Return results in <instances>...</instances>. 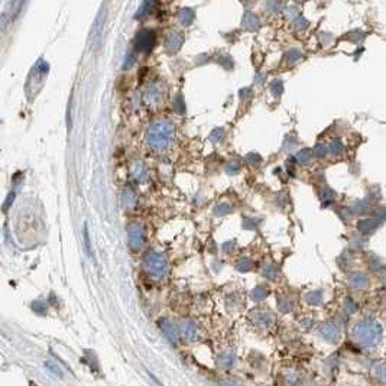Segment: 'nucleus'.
Masks as SVG:
<instances>
[{
  "label": "nucleus",
  "mask_w": 386,
  "mask_h": 386,
  "mask_svg": "<svg viewBox=\"0 0 386 386\" xmlns=\"http://www.w3.org/2000/svg\"><path fill=\"white\" fill-rule=\"evenodd\" d=\"M327 152H329V146H327L326 143H317V145L314 146V154H315L317 156H320V158L326 156Z\"/></svg>",
  "instance_id": "20"
},
{
  "label": "nucleus",
  "mask_w": 386,
  "mask_h": 386,
  "mask_svg": "<svg viewBox=\"0 0 386 386\" xmlns=\"http://www.w3.org/2000/svg\"><path fill=\"white\" fill-rule=\"evenodd\" d=\"M159 327H161V330L164 331L166 338H168L171 343H177V340H178V331H177V327H175L169 320H161V321H159Z\"/></svg>",
  "instance_id": "8"
},
{
  "label": "nucleus",
  "mask_w": 386,
  "mask_h": 386,
  "mask_svg": "<svg viewBox=\"0 0 386 386\" xmlns=\"http://www.w3.org/2000/svg\"><path fill=\"white\" fill-rule=\"evenodd\" d=\"M304 300H305V303L309 304V305H318L323 301V294H321V291H314V292L307 294Z\"/></svg>",
  "instance_id": "14"
},
{
  "label": "nucleus",
  "mask_w": 386,
  "mask_h": 386,
  "mask_svg": "<svg viewBox=\"0 0 386 386\" xmlns=\"http://www.w3.org/2000/svg\"><path fill=\"white\" fill-rule=\"evenodd\" d=\"M232 211V207L227 204V203H221V204H219L216 208H214V214L216 216H223V214H227V213H230Z\"/></svg>",
  "instance_id": "21"
},
{
  "label": "nucleus",
  "mask_w": 386,
  "mask_h": 386,
  "mask_svg": "<svg viewBox=\"0 0 386 386\" xmlns=\"http://www.w3.org/2000/svg\"><path fill=\"white\" fill-rule=\"evenodd\" d=\"M333 198H334V194H333V191H331L330 188H324V190L321 191V200H323V201H329V203H331Z\"/></svg>",
  "instance_id": "28"
},
{
  "label": "nucleus",
  "mask_w": 386,
  "mask_h": 386,
  "mask_svg": "<svg viewBox=\"0 0 386 386\" xmlns=\"http://www.w3.org/2000/svg\"><path fill=\"white\" fill-rule=\"evenodd\" d=\"M130 174L136 182H145L148 178V168L142 161H135L130 165Z\"/></svg>",
  "instance_id": "6"
},
{
  "label": "nucleus",
  "mask_w": 386,
  "mask_h": 386,
  "mask_svg": "<svg viewBox=\"0 0 386 386\" xmlns=\"http://www.w3.org/2000/svg\"><path fill=\"white\" fill-rule=\"evenodd\" d=\"M295 158L300 164H308L311 161V152L308 149H303L295 155Z\"/></svg>",
  "instance_id": "17"
},
{
  "label": "nucleus",
  "mask_w": 386,
  "mask_h": 386,
  "mask_svg": "<svg viewBox=\"0 0 386 386\" xmlns=\"http://www.w3.org/2000/svg\"><path fill=\"white\" fill-rule=\"evenodd\" d=\"M346 308H347L349 312H355V311H356V304L353 303V301H350V300H347V301H346Z\"/></svg>",
  "instance_id": "33"
},
{
  "label": "nucleus",
  "mask_w": 386,
  "mask_h": 386,
  "mask_svg": "<svg viewBox=\"0 0 386 386\" xmlns=\"http://www.w3.org/2000/svg\"><path fill=\"white\" fill-rule=\"evenodd\" d=\"M223 138H224V130L220 129V128H219V129H214L213 133L210 135V139L213 140V143H219Z\"/></svg>",
  "instance_id": "22"
},
{
  "label": "nucleus",
  "mask_w": 386,
  "mask_h": 386,
  "mask_svg": "<svg viewBox=\"0 0 386 386\" xmlns=\"http://www.w3.org/2000/svg\"><path fill=\"white\" fill-rule=\"evenodd\" d=\"M128 236H129V243H130V248L132 249L139 250L143 246V243H145V233H143V229L140 227V224L130 223L128 226Z\"/></svg>",
  "instance_id": "4"
},
{
  "label": "nucleus",
  "mask_w": 386,
  "mask_h": 386,
  "mask_svg": "<svg viewBox=\"0 0 386 386\" xmlns=\"http://www.w3.org/2000/svg\"><path fill=\"white\" fill-rule=\"evenodd\" d=\"M246 161H248V164H250V165H257V164L262 161V158H260L257 154H249L248 156H246Z\"/></svg>",
  "instance_id": "27"
},
{
  "label": "nucleus",
  "mask_w": 386,
  "mask_h": 386,
  "mask_svg": "<svg viewBox=\"0 0 386 386\" xmlns=\"http://www.w3.org/2000/svg\"><path fill=\"white\" fill-rule=\"evenodd\" d=\"M271 88H272V91L275 93L276 96L282 93V84L279 83V81H276V83L272 84V85H271Z\"/></svg>",
  "instance_id": "32"
},
{
  "label": "nucleus",
  "mask_w": 386,
  "mask_h": 386,
  "mask_svg": "<svg viewBox=\"0 0 386 386\" xmlns=\"http://www.w3.org/2000/svg\"><path fill=\"white\" fill-rule=\"evenodd\" d=\"M143 266L146 272L155 279L162 278L166 272L165 257L158 252H148L143 259Z\"/></svg>",
  "instance_id": "3"
},
{
  "label": "nucleus",
  "mask_w": 386,
  "mask_h": 386,
  "mask_svg": "<svg viewBox=\"0 0 386 386\" xmlns=\"http://www.w3.org/2000/svg\"><path fill=\"white\" fill-rule=\"evenodd\" d=\"M364 208H366V204H361V201L355 206V210H356V211H361V210H364Z\"/></svg>",
  "instance_id": "35"
},
{
  "label": "nucleus",
  "mask_w": 386,
  "mask_h": 386,
  "mask_svg": "<svg viewBox=\"0 0 386 386\" xmlns=\"http://www.w3.org/2000/svg\"><path fill=\"white\" fill-rule=\"evenodd\" d=\"M175 109H177L178 113H184L185 111V104H184V100H182L181 96H178V99L175 102Z\"/></svg>",
  "instance_id": "29"
},
{
  "label": "nucleus",
  "mask_w": 386,
  "mask_h": 386,
  "mask_svg": "<svg viewBox=\"0 0 386 386\" xmlns=\"http://www.w3.org/2000/svg\"><path fill=\"white\" fill-rule=\"evenodd\" d=\"M252 266H253V263H252V260L248 259V257H242V259L236 263V269L240 271V272H248V271L252 269Z\"/></svg>",
  "instance_id": "16"
},
{
  "label": "nucleus",
  "mask_w": 386,
  "mask_h": 386,
  "mask_svg": "<svg viewBox=\"0 0 386 386\" xmlns=\"http://www.w3.org/2000/svg\"><path fill=\"white\" fill-rule=\"evenodd\" d=\"M178 330H180L181 335H182L184 338L193 340L194 337H195V334H197V326L194 324L193 320L185 318V320H182V321L178 324Z\"/></svg>",
  "instance_id": "7"
},
{
  "label": "nucleus",
  "mask_w": 386,
  "mask_h": 386,
  "mask_svg": "<svg viewBox=\"0 0 386 386\" xmlns=\"http://www.w3.org/2000/svg\"><path fill=\"white\" fill-rule=\"evenodd\" d=\"M375 372L378 373L376 376H379L381 379H385L386 370H385V364H384V363H381V364H379V366H378V367L375 369Z\"/></svg>",
  "instance_id": "30"
},
{
  "label": "nucleus",
  "mask_w": 386,
  "mask_h": 386,
  "mask_svg": "<svg viewBox=\"0 0 386 386\" xmlns=\"http://www.w3.org/2000/svg\"><path fill=\"white\" fill-rule=\"evenodd\" d=\"M180 45H181V41H178V36H177V33H172V36L166 41V47H168V50H171V51H175V50H178L180 48Z\"/></svg>",
  "instance_id": "18"
},
{
  "label": "nucleus",
  "mask_w": 386,
  "mask_h": 386,
  "mask_svg": "<svg viewBox=\"0 0 386 386\" xmlns=\"http://www.w3.org/2000/svg\"><path fill=\"white\" fill-rule=\"evenodd\" d=\"M84 242H85V250H87V253L91 256L93 253H91V243H90V236H88V227H87V224L84 226Z\"/></svg>",
  "instance_id": "24"
},
{
  "label": "nucleus",
  "mask_w": 386,
  "mask_h": 386,
  "mask_svg": "<svg viewBox=\"0 0 386 386\" xmlns=\"http://www.w3.org/2000/svg\"><path fill=\"white\" fill-rule=\"evenodd\" d=\"M172 133H174V128H172L171 122L158 120L148 130V142L154 149L164 151L171 143Z\"/></svg>",
  "instance_id": "1"
},
{
  "label": "nucleus",
  "mask_w": 386,
  "mask_h": 386,
  "mask_svg": "<svg viewBox=\"0 0 386 386\" xmlns=\"http://www.w3.org/2000/svg\"><path fill=\"white\" fill-rule=\"evenodd\" d=\"M274 323V318H272V315H269V314H263V312H260L259 314V317H257V324L260 326V327H263V329H268L271 324Z\"/></svg>",
  "instance_id": "15"
},
{
  "label": "nucleus",
  "mask_w": 386,
  "mask_h": 386,
  "mask_svg": "<svg viewBox=\"0 0 386 386\" xmlns=\"http://www.w3.org/2000/svg\"><path fill=\"white\" fill-rule=\"evenodd\" d=\"M355 338L363 347H373L382 338V329L373 320H363L355 327Z\"/></svg>",
  "instance_id": "2"
},
{
  "label": "nucleus",
  "mask_w": 386,
  "mask_h": 386,
  "mask_svg": "<svg viewBox=\"0 0 386 386\" xmlns=\"http://www.w3.org/2000/svg\"><path fill=\"white\" fill-rule=\"evenodd\" d=\"M330 152L331 154H334V155H340V154H343V151H344V146H343V143L340 142V140H333L330 143Z\"/></svg>",
  "instance_id": "19"
},
{
  "label": "nucleus",
  "mask_w": 386,
  "mask_h": 386,
  "mask_svg": "<svg viewBox=\"0 0 386 386\" xmlns=\"http://www.w3.org/2000/svg\"><path fill=\"white\" fill-rule=\"evenodd\" d=\"M217 363L221 367L229 369V367H232L236 363V356H234L233 352H223L220 356L217 358Z\"/></svg>",
  "instance_id": "12"
},
{
  "label": "nucleus",
  "mask_w": 386,
  "mask_h": 386,
  "mask_svg": "<svg viewBox=\"0 0 386 386\" xmlns=\"http://www.w3.org/2000/svg\"><path fill=\"white\" fill-rule=\"evenodd\" d=\"M154 42H155V35L152 30L149 29H145L142 32H139L138 36H136V48L139 51H151L152 47H154Z\"/></svg>",
  "instance_id": "5"
},
{
  "label": "nucleus",
  "mask_w": 386,
  "mask_h": 386,
  "mask_svg": "<svg viewBox=\"0 0 386 386\" xmlns=\"http://www.w3.org/2000/svg\"><path fill=\"white\" fill-rule=\"evenodd\" d=\"M292 308H294V305H292V303H291L289 300H282V301H279V309H281L282 312H289Z\"/></svg>",
  "instance_id": "23"
},
{
  "label": "nucleus",
  "mask_w": 386,
  "mask_h": 386,
  "mask_svg": "<svg viewBox=\"0 0 386 386\" xmlns=\"http://www.w3.org/2000/svg\"><path fill=\"white\" fill-rule=\"evenodd\" d=\"M376 220H372V219H366V220H361L359 223V230L361 234H369L372 233L375 229H376Z\"/></svg>",
  "instance_id": "13"
},
{
  "label": "nucleus",
  "mask_w": 386,
  "mask_h": 386,
  "mask_svg": "<svg viewBox=\"0 0 386 386\" xmlns=\"http://www.w3.org/2000/svg\"><path fill=\"white\" fill-rule=\"evenodd\" d=\"M303 324H304V326H305V327H309V326H311V321H309V320H307V321L304 320Z\"/></svg>",
  "instance_id": "36"
},
{
  "label": "nucleus",
  "mask_w": 386,
  "mask_h": 386,
  "mask_svg": "<svg viewBox=\"0 0 386 386\" xmlns=\"http://www.w3.org/2000/svg\"><path fill=\"white\" fill-rule=\"evenodd\" d=\"M253 300L255 301H260V300H263L265 297H266V291L263 289V288H256L255 291H253Z\"/></svg>",
  "instance_id": "25"
},
{
  "label": "nucleus",
  "mask_w": 386,
  "mask_h": 386,
  "mask_svg": "<svg viewBox=\"0 0 386 386\" xmlns=\"http://www.w3.org/2000/svg\"><path fill=\"white\" fill-rule=\"evenodd\" d=\"M320 333L324 338L330 340V341H335L340 337V330L337 329V326H334L333 323H326L321 326Z\"/></svg>",
  "instance_id": "9"
},
{
  "label": "nucleus",
  "mask_w": 386,
  "mask_h": 386,
  "mask_svg": "<svg viewBox=\"0 0 386 386\" xmlns=\"http://www.w3.org/2000/svg\"><path fill=\"white\" fill-rule=\"evenodd\" d=\"M263 275L266 276L268 279H274V278H275V268L266 266V268H265V271H263Z\"/></svg>",
  "instance_id": "31"
},
{
  "label": "nucleus",
  "mask_w": 386,
  "mask_h": 386,
  "mask_svg": "<svg viewBox=\"0 0 386 386\" xmlns=\"http://www.w3.org/2000/svg\"><path fill=\"white\" fill-rule=\"evenodd\" d=\"M42 307H44V304L36 303V304H33V307H32V308H33V311H36V312H39V314H45V311H44V309H41Z\"/></svg>",
  "instance_id": "34"
},
{
  "label": "nucleus",
  "mask_w": 386,
  "mask_h": 386,
  "mask_svg": "<svg viewBox=\"0 0 386 386\" xmlns=\"http://www.w3.org/2000/svg\"><path fill=\"white\" fill-rule=\"evenodd\" d=\"M349 281H350V285H352L353 288H356V289L366 288V286H367V282H369L367 276L364 275V274H361V272H353V274L350 275V278H349Z\"/></svg>",
  "instance_id": "10"
},
{
  "label": "nucleus",
  "mask_w": 386,
  "mask_h": 386,
  "mask_svg": "<svg viewBox=\"0 0 386 386\" xmlns=\"http://www.w3.org/2000/svg\"><path fill=\"white\" fill-rule=\"evenodd\" d=\"M122 203L128 208H132L136 204V194L130 187L123 188V191H122Z\"/></svg>",
  "instance_id": "11"
},
{
  "label": "nucleus",
  "mask_w": 386,
  "mask_h": 386,
  "mask_svg": "<svg viewBox=\"0 0 386 386\" xmlns=\"http://www.w3.org/2000/svg\"><path fill=\"white\" fill-rule=\"evenodd\" d=\"M237 171H239V162H236V161H232V162H229L226 165V172L230 174V175L236 174Z\"/></svg>",
  "instance_id": "26"
}]
</instances>
